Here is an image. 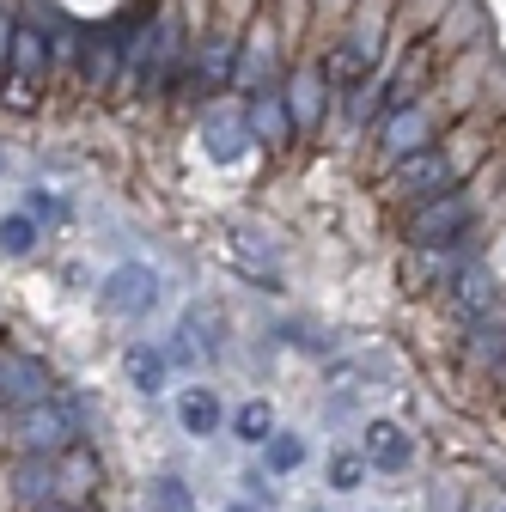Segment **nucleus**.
I'll return each mask as SVG.
<instances>
[{"label": "nucleus", "mask_w": 506, "mask_h": 512, "mask_svg": "<svg viewBox=\"0 0 506 512\" xmlns=\"http://www.w3.org/2000/svg\"><path fill=\"white\" fill-rule=\"evenodd\" d=\"M80 433H86V409L74 397H49V403L13 415V439L31 458H61L68 445H80Z\"/></svg>", "instance_id": "nucleus-1"}, {"label": "nucleus", "mask_w": 506, "mask_h": 512, "mask_svg": "<svg viewBox=\"0 0 506 512\" xmlns=\"http://www.w3.org/2000/svg\"><path fill=\"white\" fill-rule=\"evenodd\" d=\"M122 55H129V92H165V80H171V68H177V55H183L177 19L159 13L153 25H141L129 43H122Z\"/></svg>", "instance_id": "nucleus-2"}, {"label": "nucleus", "mask_w": 506, "mask_h": 512, "mask_svg": "<svg viewBox=\"0 0 506 512\" xmlns=\"http://www.w3.org/2000/svg\"><path fill=\"white\" fill-rule=\"evenodd\" d=\"M470 226H476V202L452 189V196L421 202V208L409 214L403 238H409V250H446V244H464V238H470Z\"/></svg>", "instance_id": "nucleus-3"}, {"label": "nucleus", "mask_w": 506, "mask_h": 512, "mask_svg": "<svg viewBox=\"0 0 506 512\" xmlns=\"http://www.w3.org/2000/svg\"><path fill=\"white\" fill-rule=\"evenodd\" d=\"M49 68H55V55H49V37L19 25L13 37V61H7V86H0V98H7L13 110H37L43 86H49Z\"/></svg>", "instance_id": "nucleus-4"}, {"label": "nucleus", "mask_w": 506, "mask_h": 512, "mask_svg": "<svg viewBox=\"0 0 506 512\" xmlns=\"http://www.w3.org/2000/svg\"><path fill=\"white\" fill-rule=\"evenodd\" d=\"M452 183H458V159L446 147H427V153H409L391 165V189L403 202H433V196H452Z\"/></svg>", "instance_id": "nucleus-5"}, {"label": "nucleus", "mask_w": 506, "mask_h": 512, "mask_svg": "<svg viewBox=\"0 0 506 512\" xmlns=\"http://www.w3.org/2000/svg\"><path fill=\"white\" fill-rule=\"evenodd\" d=\"M439 135V110L433 104H403V110H385V122H378V153H385V165L409 159V153H427Z\"/></svg>", "instance_id": "nucleus-6"}, {"label": "nucleus", "mask_w": 506, "mask_h": 512, "mask_svg": "<svg viewBox=\"0 0 506 512\" xmlns=\"http://www.w3.org/2000/svg\"><path fill=\"white\" fill-rule=\"evenodd\" d=\"M49 397H55L49 366L31 360V354H19V348H0V403H7L13 415H25V409H37Z\"/></svg>", "instance_id": "nucleus-7"}, {"label": "nucleus", "mask_w": 506, "mask_h": 512, "mask_svg": "<svg viewBox=\"0 0 506 512\" xmlns=\"http://www.w3.org/2000/svg\"><path fill=\"white\" fill-rule=\"evenodd\" d=\"M275 74H281V49H275V25H257L244 37V49H238V68H232V86L244 92V98H263L269 86H275Z\"/></svg>", "instance_id": "nucleus-8"}, {"label": "nucleus", "mask_w": 506, "mask_h": 512, "mask_svg": "<svg viewBox=\"0 0 506 512\" xmlns=\"http://www.w3.org/2000/svg\"><path fill=\"white\" fill-rule=\"evenodd\" d=\"M98 299H104V311H116V317H141V311H153V299H159V275L141 269V263H122V269L98 287Z\"/></svg>", "instance_id": "nucleus-9"}, {"label": "nucleus", "mask_w": 506, "mask_h": 512, "mask_svg": "<svg viewBox=\"0 0 506 512\" xmlns=\"http://www.w3.org/2000/svg\"><path fill=\"white\" fill-rule=\"evenodd\" d=\"M470 263H476V256H470V238H464V244H446V250H415V256H409V287H415V293L452 287Z\"/></svg>", "instance_id": "nucleus-10"}, {"label": "nucleus", "mask_w": 506, "mask_h": 512, "mask_svg": "<svg viewBox=\"0 0 506 512\" xmlns=\"http://www.w3.org/2000/svg\"><path fill=\"white\" fill-rule=\"evenodd\" d=\"M250 141H257V135H250V122H244V104H238V110H208V116H202V147H208V159L232 165V159H244Z\"/></svg>", "instance_id": "nucleus-11"}, {"label": "nucleus", "mask_w": 506, "mask_h": 512, "mask_svg": "<svg viewBox=\"0 0 506 512\" xmlns=\"http://www.w3.org/2000/svg\"><path fill=\"white\" fill-rule=\"evenodd\" d=\"M446 299H452V311L464 317V324H482V317H494V299H500L494 269H488V263H470V269L446 287Z\"/></svg>", "instance_id": "nucleus-12"}, {"label": "nucleus", "mask_w": 506, "mask_h": 512, "mask_svg": "<svg viewBox=\"0 0 506 512\" xmlns=\"http://www.w3.org/2000/svg\"><path fill=\"white\" fill-rule=\"evenodd\" d=\"M122 80V31H92L86 37V61H80V86L86 92H110Z\"/></svg>", "instance_id": "nucleus-13"}, {"label": "nucleus", "mask_w": 506, "mask_h": 512, "mask_svg": "<svg viewBox=\"0 0 506 512\" xmlns=\"http://www.w3.org/2000/svg\"><path fill=\"white\" fill-rule=\"evenodd\" d=\"M281 104H287V122L299 128V135H311V128L324 122V74H318V68H293Z\"/></svg>", "instance_id": "nucleus-14"}, {"label": "nucleus", "mask_w": 506, "mask_h": 512, "mask_svg": "<svg viewBox=\"0 0 506 512\" xmlns=\"http://www.w3.org/2000/svg\"><path fill=\"white\" fill-rule=\"evenodd\" d=\"M55 494H61V476H55V458H31V452H25V458L13 464V500H19V506L31 512V506H49Z\"/></svg>", "instance_id": "nucleus-15"}, {"label": "nucleus", "mask_w": 506, "mask_h": 512, "mask_svg": "<svg viewBox=\"0 0 506 512\" xmlns=\"http://www.w3.org/2000/svg\"><path fill=\"white\" fill-rule=\"evenodd\" d=\"M366 464H378V470H409L415 464V439L397 421H372L366 427Z\"/></svg>", "instance_id": "nucleus-16"}, {"label": "nucleus", "mask_w": 506, "mask_h": 512, "mask_svg": "<svg viewBox=\"0 0 506 512\" xmlns=\"http://www.w3.org/2000/svg\"><path fill=\"white\" fill-rule=\"evenodd\" d=\"M464 360H470L476 372H500V360H506V324H500V317H482V324H470Z\"/></svg>", "instance_id": "nucleus-17"}, {"label": "nucleus", "mask_w": 506, "mask_h": 512, "mask_svg": "<svg viewBox=\"0 0 506 512\" xmlns=\"http://www.w3.org/2000/svg\"><path fill=\"white\" fill-rule=\"evenodd\" d=\"M232 68H238V49H232V37H208L202 43V55H196V92H214V86H226L232 80Z\"/></svg>", "instance_id": "nucleus-18"}, {"label": "nucleus", "mask_w": 506, "mask_h": 512, "mask_svg": "<svg viewBox=\"0 0 506 512\" xmlns=\"http://www.w3.org/2000/svg\"><path fill=\"white\" fill-rule=\"evenodd\" d=\"M244 122H250V135H257V141H287V135H293V122H287V104H281V92L244 98Z\"/></svg>", "instance_id": "nucleus-19"}, {"label": "nucleus", "mask_w": 506, "mask_h": 512, "mask_svg": "<svg viewBox=\"0 0 506 512\" xmlns=\"http://www.w3.org/2000/svg\"><path fill=\"white\" fill-rule=\"evenodd\" d=\"M122 372H129V384H135L141 397L165 391V354L147 348V342H129V348H122Z\"/></svg>", "instance_id": "nucleus-20"}, {"label": "nucleus", "mask_w": 506, "mask_h": 512, "mask_svg": "<svg viewBox=\"0 0 506 512\" xmlns=\"http://www.w3.org/2000/svg\"><path fill=\"white\" fill-rule=\"evenodd\" d=\"M55 476H61V488H68V494H86L92 482H104V464H98L92 445H68V452L55 458Z\"/></svg>", "instance_id": "nucleus-21"}, {"label": "nucleus", "mask_w": 506, "mask_h": 512, "mask_svg": "<svg viewBox=\"0 0 506 512\" xmlns=\"http://www.w3.org/2000/svg\"><path fill=\"white\" fill-rule=\"evenodd\" d=\"M177 421H183V433H196V439L220 433V397L208 391V384H196V391H183V403H177Z\"/></svg>", "instance_id": "nucleus-22"}, {"label": "nucleus", "mask_w": 506, "mask_h": 512, "mask_svg": "<svg viewBox=\"0 0 506 512\" xmlns=\"http://www.w3.org/2000/svg\"><path fill=\"white\" fill-rule=\"evenodd\" d=\"M427 68H433V61H427V49H415V55L403 61V68L391 74V86H385V110H403V104H415V92L427 86Z\"/></svg>", "instance_id": "nucleus-23"}, {"label": "nucleus", "mask_w": 506, "mask_h": 512, "mask_svg": "<svg viewBox=\"0 0 506 512\" xmlns=\"http://www.w3.org/2000/svg\"><path fill=\"white\" fill-rule=\"evenodd\" d=\"M232 433H238L244 445H269V433H275V409H269L263 397L238 403V415H232Z\"/></svg>", "instance_id": "nucleus-24"}, {"label": "nucleus", "mask_w": 506, "mask_h": 512, "mask_svg": "<svg viewBox=\"0 0 506 512\" xmlns=\"http://www.w3.org/2000/svg\"><path fill=\"white\" fill-rule=\"evenodd\" d=\"M263 464H269V476H293L299 464H305V439L299 433H269V445H263Z\"/></svg>", "instance_id": "nucleus-25"}, {"label": "nucleus", "mask_w": 506, "mask_h": 512, "mask_svg": "<svg viewBox=\"0 0 506 512\" xmlns=\"http://www.w3.org/2000/svg\"><path fill=\"white\" fill-rule=\"evenodd\" d=\"M147 506L153 512H196V494H189L183 476H159V482H147Z\"/></svg>", "instance_id": "nucleus-26"}, {"label": "nucleus", "mask_w": 506, "mask_h": 512, "mask_svg": "<svg viewBox=\"0 0 506 512\" xmlns=\"http://www.w3.org/2000/svg\"><path fill=\"white\" fill-rule=\"evenodd\" d=\"M31 244H37V226H31L25 214H7V220H0V256H31Z\"/></svg>", "instance_id": "nucleus-27"}, {"label": "nucleus", "mask_w": 506, "mask_h": 512, "mask_svg": "<svg viewBox=\"0 0 506 512\" xmlns=\"http://www.w3.org/2000/svg\"><path fill=\"white\" fill-rule=\"evenodd\" d=\"M238 263H250L257 275H275V250L263 244V232H238Z\"/></svg>", "instance_id": "nucleus-28"}, {"label": "nucleus", "mask_w": 506, "mask_h": 512, "mask_svg": "<svg viewBox=\"0 0 506 512\" xmlns=\"http://www.w3.org/2000/svg\"><path fill=\"white\" fill-rule=\"evenodd\" d=\"M360 476H366V458H360V452H336V458H330V488H336V494L360 488Z\"/></svg>", "instance_id": "nucleus-29"}, {"label": "nucleus", "mask_w": 506, "mask_h": 512, "mask_svg": "<svg viewBox=\"0 0 506 512\" xmlns=\"http://www.w3.org/2000/svg\"><path fill=\"white\" fill-rule=\"evenodd\" d=\"M13 37H19V19L0 7V86H7V61H13Z\"/></svg>", "instance_id": "nucleus-30"}, {"label": "nucleus", "mask_w": 506, "mask_h": 512, "mask_svg": "<svg viewBox=\"0 0 506 512\" xmlns=\"http://www.w3.org/2000/svg\"><path fill=\"white\" fill-rule=\"evenodd\" d=\"M31 214H43V220H68V202L49 196V189H31Z\"/></svg>", "instance_id": "nucleus-31"}, {"label": "nucleus", "mask_w": 506, "mask_h": 512, "mask_svg": "<svg viewBox=\"0 0 506 512\" xmlns=\"http://www.w3.org/2000/svg\"><path fill=\"white\" fill-rule=\"evenodd\" d=\"M244 482H250V506H269V500H275V482H269V470H250Z\"/></svg>", "instance_id": "nucleus-32"}, {"label": "nucleus", "mask_w": 506, "mask_h": 512, "mask_svg": "<svg viewBox=\"0 0 506 512\" xmlns=\"http://www.w3.org/2000/svg\"><path fill=\"white\" fill-rule=\"evenodd\" d=\"M494 397L506 403V360H500V372H494Z\"/></svg>", "instance_id": "nucleus-33"}, {"label": "nucleus", "mask_w": 506, "mask_h": 512, "mask_svg": "<svg viewBox=\"0 0 506 512\" xmlns=\"http://www.w3.org/2000/svg\"><path fill=\"white\" fill-rule=\"evenodd\" d=\"M31 512H68V506H61V500H49V506H31Z\"/></svg>", "instance_id": "nucleus-34"}, {"label": "nucleus", "mask_w": 506, "mask_h": 512, "mask_svg": "<svg viewBox=\"0 0 506 512\" xmlns=\"http://www.w3.org/2000/svg\"><path fill=\"white\" fill-rule=\"evenodd\" d=\"M226 512H263V506H244V500H238V506H226Z\"/></svg>", "instance_id": "nucleus-35"}, {"label": "nucleus", "mask_w": 506, "mask_h": 512, "mask_svg": "<svg viewBox=\"0 0 506 512\" xmlns=\"http://www.w3.org/2000/svg\"><path fill=\"white\" fill-rule=\"evenodd\" d=\"M68 512H98V506H68Z\"/></svg>", "instance_id": "nucleus-36"}]
</instances>
